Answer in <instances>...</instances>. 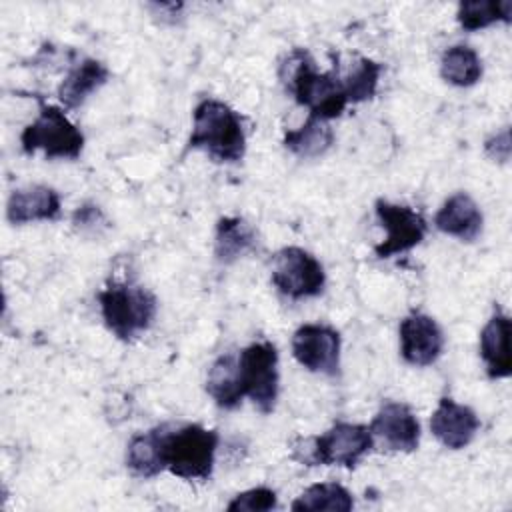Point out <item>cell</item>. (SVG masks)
Returning <instances> with one entry per match:
<instances>
[{
	"label": "cell",
	"mask_w": 512,
	"mask_h": 512,
	"mask_svg": "<svg viewBox=\"0 0 512 512\" xmlns=\"http://www.w3.org/2000/svg\"><path fill=\"white\" fill-rule=\"evenodd\" d=\"M292 458L306 466L354 468L374 446V436L364 424L336 422L324 434L298 438Z\"/></svg>",
	"instance_id": "cell-4"
},
{
	"label": "cell",
	"mask_w": 512,
	"mask_h": 512,
	"mask_svg": "<svg viewBox=\"0 0 512 512\" xmlns=\"http://www.w3.org/2000/svg\"><path fill=\"white\" fill-rule=\"evenodd\" d=\"M512 16V0H498V2H488V0H466L458 4V24L466 32H476L482 28H488L496 22H510Z\"/></svg>",
	"instance_id": "cell-25"
},
{
	"label": "cell",
	"mask_w": 512,
	"mask_h": 512,
	"mask_svg": "<svg viewBox=\"0 0 512 512\" xmlns=\"http://www.w3.org/2000/svg\"><path fill=\"white\" fill-rule=\"evenodd\" d=\"M294 512L308 510H330V512H350L354 508L352 494L338 482H320L308 486L290 506Z\"/></svg>",
	"instance_id": "cell-23"
},
{
	"label": "cell",
	"mask_w": 512,
	"mask_h": 512,
	"mask_svg": "<svg viewBox=\"0 0 512 512\" xmlns=\"http://www.w3.org/2000/svg\"><path fill=\"white\" fill-rule=\"evenodd\" d=\"M480 428V420L470 406L458 404L456 400L444 396L440 398L436 410L430 418V430L434 438L450 450H460L468 446Z\"/></svg>",
	"instance_id": "cell-13"
},
{
	"label": "cell",
	"mask_w": 512,
	"mask_h": 512,
	"mask_svg": "<svg viewBox=\"0 0 512 512\" xmlns=\"http://www.w3.org/2000/svg\"><path fill=\"white\" fill-rule=\"evenodd\" d=\"M218 432L186 424L164 436V466L182 480H208L214 470Z\"/></svg>",
	"instance_id": "cell-5"
},
{
	"label": "cell",
	"mask_w": 512,
	"mask_h": 512,
	"mask_svg": "<svg viewBox=\"0 0 512 512\" xmlns=\"http://www.w3.org/2000/svg\"><path fill=\"white\" fill-rule=\"evenodd\" d=\"M72 224L82 234H100V230L108 228V220L96 204L78 206L72 214Z\"/></svg>",
	"instance_id": "cell-27"
},
{
	"label": "cell",
	"mask_w": 512,
	"mask_h": 512,
	"mask_svg": "<svg viewBox=\"0 0 512 512\" xmlns=\"http://www.w3.org/2000/svg\"><path fill=\"white\" fill-rule=\"evenodd\" d=\"M400 354L410 366H430L444 350V334L438 322L424 314L412 312L400 322Z\"/></svg>",
	"instance_id": "cell-11"
},
{
	"label": "cell",
	"mask_w": 512,
	"mask_h": 512,
	"mask_svg": "<svg viewBox=\"0 0 512 512\" xmlns=\"http://www.w3.org/2000/svg\"><path fill=\"white\" fill-rule=\"evenodd\" d=\"M62 214L60 194L44 184L16 188L6 204V218L14 226L30 222H52Z\"/></svg>",
	"instance_id": "cell-14"
},
{
	"label": "cell",
	"mask_w": 512,
	"mask_h": 512,
	"mask_svg": "<svg viewBox=\"0 0 512 512\" xmlns=\"http://www.w3.org/2000/svg\"><path fill=\"white\" fill-rule=\"evenodd\" d=\"M368 428L388 450L414 452L420 444V422L404 402H384Z\"/></svg>",
	"instance_id": "cell-12"
},
{
	"label": "cell",
	"mask_w": 512,
	"mask_h": 512,
	"mask_svg": "<svg viewBox=\"0 0 512 512\" xmlns=\"http://www.w3.org/2000/svg\"><path fill=\"white\" fill-rule=\"evenodd\" d=\"M164 436L166 428L158 426L148 432L132 436L126 450V466L140 478H154L164 466Z\"/></svg>",
	"instance_id": "cell-19"
},
{
	"label": "cell",
	"mask_w": 512,
	"mask_h": 512,
	"mask_svg": "<svg viewBox=\"0 0 512 512\" xmlns=\"http://www.w3.org/2000/svg\"><path fill=\"white\" fill-rule=\"evenodd\" d=\"M98 302L106 328L122 342L146 332L158 312L156 296L148 288L126 280H110L98 292Z\"/></svg>",
	"instance_id": "cell-3"
},
{
	"label": "cell",
	"mask_w": 512,
	"mask_h": 512,
	"mask_svg": "<svg viewBox=\"0 0 512 512\" xmlns=\"http://www.w3.org/2000/svg\"><path fill=\"white\" fill-rule=\"evenodd\" d=\"M334 66L338 68V64H334ZM338 74H340V82H342L348 102L356 104V102H364L376 94L378 80L382 74V64H378L372 58L358 56L348 66V70L344 74L338 68Z\"/></svg>",
	"instance_id": "cell-24"
},
{
	"label": "cell",
	"mask_w": 512,
	"mask_h": 512,
	"mask_svg": "<svg viewBox=\"0 0 512 512\" xmlns=\"http://www.w3.org/2000/svg\"><path fill=\"white\" fill-rule=\"evenodd\" d=\"M278 506V496L272 488L266 486H258V488H250L246 492L236 494L226 510L228 512H266V510H274Z\"/></svg>",
	"instance_id": "cell-26"
},
{
	"label": "cell",
	"mask_w": 512,
	"mask_h": 512,
	"mask_svg": "<svg viewBox=\"0 0 512 512\" xmlns=\"http://www.w3.org/2000/svg\"><path fill=\"white\" fill-rule=\"evenodd\" d=\"M340 334L326 324H304L292 336V354L300 366L324 376L340 372Z\"/></svg>",
	"instance_id": "cell-10"
},
{
	"label": "cell",
	"mask_w": 512,
	"mask_h": 512,
	"mask_svg": "<svg viewBox=\"0 0 512 512\" xmlns=\"http://www.w3.org/2000/svg\"><path fill=\"white\" fill-rule=\"evenodd\" d=\"M434 224L448 236H454L462 242H474L482 232L484 218L472 196L466 192H456L436 212Z\"/></svg>",
	"instance_id": "cell-15"
},
{
	"label": "cell",
	"mask_w": 512,
	"mask_h": 512,
	"mask_svg": "<svg viewBox=\"0 0 512 512\" xmlns=\"http://www.w3.org/2000/svg\"><path fill=\"white\" fill-rule=\"evenodd\" d=\"M480 356L486 374L492 380H502L512 374L510 354V318L504 312H494L480 332Z\"/></svg>",
	"instance_id": "cell-16"
},
{
	"label": "cell",
	"mask_w": 512,
	"mask_h": 512,
	"mask_svg": "<svg viewBox=\"0 0 512 512\" xmlns=\"http://www.w3.org/2000/svg\"><path fill=\"white\" fill-rule=\"evenodd\" d=\"M108 78L110 70L106 64L94 58H82L58 86V100L70 110L80 108L92 92L100 90L108 82Z\"/></svg>",
	"instance_id": "cell-17"
},
{
	"label": "cell",
	"mask_w": 512,
	"mask_h": 512,
	"mask_svg": "<svg viewBox=\"0 0 512 512\" xmlns=\"http://www.w3.org/2000/svg\"><path fill=\"white\" fill-rule=\"evenodd\" d=\"M272 284L292 300L320 296L326 286L322 264L298 246H286L276 252L272 264Z\"/></svg>",
	"instance_id": "cell-8"
},
{
	"label": "cell",
	"mask_w": 512,
	"mask_h": 512,
	"mask_svg": "<svg viewBox=\"0 0 512 512\" xmlns=\"http://www.w3.org/2000/svg\"><path fill=\"white\" fill-rule=\"evenodd\" d=\"M334 144V130L330 128L328 120L308 116V120L284 134V146L300 156V158H316L322 156Z\"/></svg>",
	"instance_id": "cell-21"
},
{
	"label": "cell",
	"mask_w": 512,
	"mask_h": 512,
	"mask_svg": "<svg viewBox=\"0 0 512 512\" xmlns=\"http://www.w3.org/2000/svg\"><path fill=\"white\" fill-rule=\"evenodd\" d=\"M440 76L458 88H470L482 78V60L466 44H454L442 52Z\"/></svg>",
	"instance_id": "cell-22"
},
{
	"label": "cell",
	"mask_w": 512,
	"mask_h": 512,
	"mask_svg": "<svg viewBox=\"0 0 512 512\" xmlns=\"http://www.w3.org/2000/svg\"><path fill=\"white\" fill-rule=\"evenodd\" d=\"M206 392L224 410H234L242 402L244 392L240 386L238 358L234 354H222L210 366L206 378Z\"/></svg>",
	"instance_id": "cell-20"
},
{
	"label": "cell",
	"mask_w": 512,
	"mask_h": 512,
	"mask_svg": "<svg viewBox=\"0 0 512 512\" xmlns=\"http://www.w3.org/2000/svg\"><path fill=\"white\" fill-rule=\"evenodd\" d=\"M238 374L244 396H248L262 414L274 412L280 390L276 346L268 340L246 346L238 356Z\"/></svg>",
	"instance_id": "cell-7"
},
{
	"label": "cell",
	"mask_w": 512,
	"mask_h": 512,
	"mask_svg": "<svg viewBox=\"0 0 512 512\" xmlns=\"http://www.w3.org/2000/svg\"><path fill=\"white\" fill-rule=\"evenodd\" d=\"M188 150H204L216 162H240L246 152V134L238 112L214 98L198 102Z\"/></svg>",
	"instance_id": "cell-2"
},
{
	"label": "cell",
	"mask_w": 512,
	"mask_h": 512,
	"mask_svg": "<svg viewBox=\"0 0 512 512\" xmlns=\"http://www.w3.org/2000/svg\"><path fill=\"white\" fill-rule=\"evenodd\" d=\"M484 150L492 160L498 162H508L510 160V152H512V144H510V130L502 128L500 132L492 134L486 142H484Z\"/></svg>",
	"instance_id": "cell-28"
},
{
	"label": "cell",
	"mask_w": 512,
	"mask_h": 512,
	"mask_svg": "<svg viewBox=\"0 0 512 512\" xmlns=\"http://www.w3.org/2000/svg\"><path fill=\"white\" fill-rule=\"evenodd\" d=\"M258 236L250 222L240 216H224L216 224L214 256L220 264H234L256 248Z\"/></svg>",
	"instance_id": "cell-18"
},
{
	"label": "cell",
	"mask_w": 512,
	"mask_h": 512,
	"mask_svg": "<svg viewBox=\"0 0 512 512\" xmlns=\"http://www.w3.org/2000/svg\"><path fill=\"white\" fill-rule=\"evenodd\" d=\"M380 226L386 228V238L378 246H374V254L378 258H390L394 254H402L418 246L426 232L428 224L420 212L406 204H392L388 200H376L374 204Z\"/></svg>",
	"instance_id": "cell-9"
},
{
	"label": "cell",
	"mask_w": 512,
	"mask_h": 512,
	"mask_svg": "<svg viewBox=\"0 0 512 512\" xmlns=\"http://www.w3.org/2000/svg\"><path fill=\"white\" fill-rule=\"evenodd\" d=\"M284 70H288V74H282L286 88L294 94L300 106L310 110L308 116L332 120L348 106L338 68L334 66L330 72H318L308 50L294 48L288 54L286 64H282V72Z\"/></svg>",
	"instance_id": "cell-1"
},
{
	"label": "cell",
	"mask_w": 512,
	"mask_h": 512,
	"mask_svg": "<svg viewBox=\"0 0 512 512\" xmlns=\"http://www.w3.org/2000/svg\"><path fill=\"white\" fill-rule=\"evenodd\" d=\"M20 144L28 156L42 150L46 158L76 160L84 150V134L62 108L40 100V112L24 126Z\"/></svg>",
	"instance_id": "cell-6"
}]
</instances>
